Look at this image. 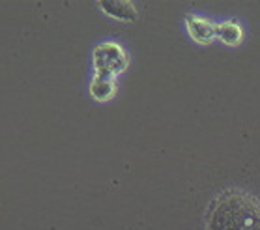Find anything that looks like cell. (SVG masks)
Here are the masks:
<instances>
[{"mask_svg": "<svg viewBox=\"0 0 260 230\" xmlns=\"http://www.w3.org/2000/svg\"><path fill=\"white\" fill-rule=\"evenodd\" d=\"M206 230H260V201L242 189H225L206 208Z\"/></svg>", "mask_w": 260, "mask_h": 230, "instance_id": "6da1fadb", "label": "cell"}, {"mask_svg": "<svg viewBox=\"0 0 260 230\" xmlns=\"http://www.w3.org/2000/svg\"><path fill=\"white\" fill-rule=\"evenodd\" d=\"M94 58V68L95 75L100 77H114L122 73L127 68V54L124 53V49L120 47L118 43L105 42L100 43L92 53Z\"/></svg>", "mask_w": 260, "mask_h": 230, "instance_id": "7a4b0ae2", "label": "cell"}, {"mask_svg": "<svg viewBox=\"0 0 260 230\" xmlns=\"http://www.w3.org/2000/svg\"><path fill=\"white\" fill-rule=\"evenodd\" d=\"M185 26H187V32L197 43H210L217 38V24L208 21V19L187 15L185 17Z\"/></svg>", "mask_w": 260, "mask_h": 230, "instance_id": "3957f363", "label": "cell"}, {"mask_svg": "<svg viewBox=\"0 0 260 230\" xmlns=\"http://www.w3.org/2000/svg\"><path fill=\"white\" fill-rule=\"evenodd\" d=\"M100 8L101 12H105L109 17L116 19V21H125V23L137 21L135 6L127 0H101Z\"/></svg>", "mask_w": 260, "mask_h": 230, "instance_id": "277c9868", "label": "cell"}, {"mask_svg": "<svg viewBox=\"0 0 260 230\" xmlns=\"http://www.w3.org/2000/svg\"><path fill=\"white\" fill-rule=\"evenodd\" d=\"M90 94L98 101H109L116 94V83L111 77H100L95 75L90 83Z\"/></svg>", "mask_w": 260, "mask_h": 230, "instance_id": "5b68a950", "label": "cell"}, {"mask_svg": "<svg viewBox=\"0 0 260 230\" xmlns=\"http://www.w3.org/2000/svg\"><path fill=\"white\" fill-rule=\"evenodd\" d=\"M242 36L243 32L240 24L234 21H225V23L217 24V38H221V42L226 45H238L242 42Z\"/></svg>", "mask_w": 260, "mask_h": 230, "instance_id": "8992f818", "label": "cell"}]
</instances>
